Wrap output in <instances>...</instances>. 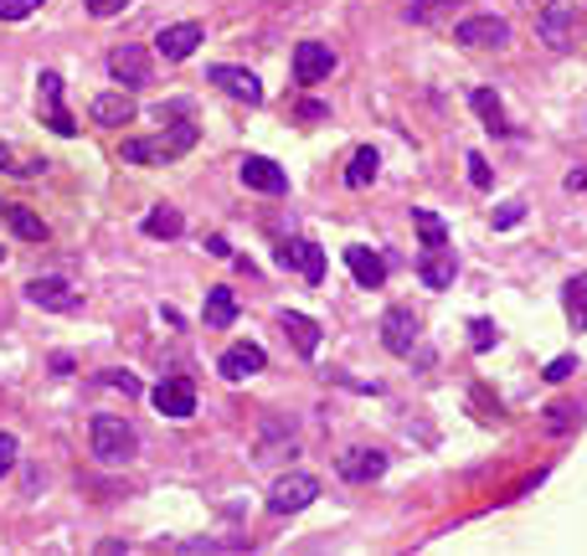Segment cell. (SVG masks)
<instances>
[{
  "mask_svg": "<svg viewBox=\"0 0 587 556\" xmlns=\"http://www.w3.org/2000/svg\"><path fill=\"white\" fill-rule=\"evenodd\" d=\"M196 150V124L181 119L170 124L166 135H150V139H124L119 155L129 166H170V160H181V155Z\"/></svg>",
  "mask_w": 587,
  "mask_h": 556,
  "instance_id": "obj_1",
  "label": "cell"
},
{
  "mask_svg": "<svg viewBox=\"0 0 587 556\" xmlns=\"http://www.w3.org/2000/svg\"><path fill=\"white\" fill-rule=\"evenodd\" d=\"M88 443H93V453H98L104 464H129V459L139 453L135 422H124V418H93Z\"/></svg>",
  "mask_w": 587,
  "mask_h": 556,
  "instance_id": "obj_2",
  "label": "cell"
},
{
  "mask_svg": "<svg viewBox=\"0 0 587 556\" xmlns=\"http://www.w3.org/2000/svg\"><path fill=\"white\" fill-rule=\"evenodd\" d=\"M319 500V480L310 474V469H289V474H279L269 490V511L273 515H294L304 511V505H315Z\"/></svg>",
  "mask_w": 587,
  "mask_h": 556,
  "instance_id": "obj_3",
  "label": "cell"
},
{
  "mask_svg": "<svg viewBox=\"0 0 587 556\" xmlns=\"http://www.w3.org/2000/svg\"><path fill=\"white\" fill-rule=\"evenodd\" d=\"M36 119H42V129H52V135H62V139L77 135V119L62 108V77L57 73L36 77Z\"/></svg>",
  "mask_w": 587,
  "mask_h": 556,
  "instance_id": "obj_4",
  "label": "cell"
},
{
  "mask_svg": "<svg viewBox=\"0 0 587 556\" xmlns=\"http://www.w3.org/2000/svg\"><path fill=\"white\" fill-rule=\"evenodd\" d=\"M279 263L300 273L310 289L325 284V253H319V242H310V238H284V242H279Z\"/></svg>",
  "mask_w": 587,
  "mask_h": 556,
  "instance_id": "obj_5",
  "label": "cell"
},
{
  "mask_svg": "<svg viewBox=\"0 0 587 556\" xmlns=\"http://www.w3.org/2000/svg\"><path fill=\"white\" fill-rule=\"evenodd\" d=\"M453 42L495 52V46H511V27H505V15H464V21L453 27Z\"/></svg>",
  "mask_w": 587,
  "mask_h": 556,
  "instance_id": "obj_6",
  "label": "cell"
},
{
  "mask_svg": "<svg viewBox=\"0 0 587 556\" xmlns=\"http://www.w3.org/2000/svg\"><path fill=\"white\" fill-rule=\"evenodd\" d=\"M108 73H114V83L129 93L145 88V83H150V57H145V46H135V42L114 46V52H108Z\"/></svg>",
  "mask_w": 587,
  "mask_h": 556,
  "instance_id": "obj_7",
  "label": "cell"
},
{
  "mask_svg": "<svg viewBox=\"0 0 587 556\" xmlns=\"http://www.w3.org/2000/svg\"><path fill=\"white\" fill-rule=\"evenodd\" d=\"M331 73H335V52L325 42L294 46V83H300V88H315V83H325Z\"/></svg>",
  "mask_w": 587,
  "mask_h": 556,
  "instance_id": "obj_8",
  "label": "cell"
},
{
  "mask_svg": "<svg viewBox=\"0 0 587 556\" xmlns=\"http://www.w3.org/2000/svg\"><path fill=\"white\" fill-rule=\"evenodd\" d=\"M27 300L42 304V310H52V315H67V310H77V289L67 284V279H57V273H42V279H31L27 284Z\"/></svg>",
  "mask_w": 587,
  "mask_h": 556,
  "instance_id": "obj_9",
  "label": "cell"
},
{
  "mask_svg": "<svg viewBox=\"0 0 587 556\" xmlns=\"http://www.w3.org/2000/svg\"><path fill=\"white\" fill-rule=\"evenodd\" d=\"M150 407L160 412V418H191L196 412V387L186 381V376H166V381L150 391Z\"/></svg>",
  "mask_w": 587,
  "mask_h": 556,
  "instance_id": "obj_10",
  "label": "cell"
},
{
  "mask_svg": "<svg viewBox=\"0 0 587 556\" xmlns=\"http://www.w3.org/2000/svg\"><path fill=\"white\" fill-rule=\"evenodd\" d=\"M412 340H418V315L407 304H391L387 315H381V346L391 356H412Z\"/></svg>",
  "mask_w": 587,
  "mask_h": 556,
  "instance_id": "obj_11",
  "label": "cell"
},
{
  "mask_svg": "<svg viewBox=\"0 0 587 556\" xmlns=\"http://www.w3.org/2000/svg\"><path fill=\"white\" fill-rule=\"evenodd\" d=\"M201 21H176V27H160V36H155V52L166 62H186L196 57V46H201Z\"/></svg>",
  "mask_w": 587,
  "mask_h": 556,
  "instance_id": "obj_12",
  "label": "cell"
},
{
  "mask_svg": "<svg viewBox=\"0 0 587 556\" xmlns=\"http://www.w3.org/2000/svg\"><path fill=\"white\" fill-rule=\"evenodd\" d=\"M238 176H242V186H248V191H258V196H284L289 191L284 166H279V160H263V155H248Z\"/></svg>",
  "mask_w": 587,
  "mask_h": 556,
  "instance_id": "obj_13",
  "label": "cell"
},
{
  "mask_svg": "<svg viewBox=\"0 0 587 556\" xmlns=\"http://www.w3.org/2000/svg\"><path fill=\"white\" fill-rule=\"evenodd\" d=\"M335 469H340V480L346 484H371L387 474V453L381 449H346L340 459H335Z\"/></svg>",
  "mask_w": 587,
  "mask_h": 556,
  "instance_id": "obj_14",
  "label": "cell"
},
{
  "mask_svg": "<svg viewBox=\"0 0 587 556\" xmlns=\"http://www.w3.org/2000/svg\"><path fill=\"white\" fill-rule=\"evenodd\" d=\"M211 88H222L227 98H238V104H263V83H258V73H248V67H211Z\"/></svg>",
  "mask_w": 587,
  "mask_h": 556,
  "instance_id": "obj_15",
  "label": "cell"
},
{
  "mask_svg": "<svg viewBox=\"0 0 587 556\" xmlns=\"http://www.w3.org/2000/svg\"><path fill=\"white\" fill-rule=\"evenodd\" d=\"M279 331L294 340V350H300L304 361H315V356H319V340H325V331H319L310 315H300V310H284V315H279Z\"/></svg>",
  "mask_w": 587,
  "mask_h": 556,
  "instance_id": "obj_16",
  "label": "cell"
},
{
  "mask_svg": "<svg viewBox=\"0 0 587 556\" xmlns=\"http://www.w3.org/2000/svg\"><path fill=\"white\" fill-rule=\"evenodd\" d=\"M139 114V104L129 98V88H114V93H98L93 98V124H104V129H124V124Z\"/></svg>",
  "mask_w": 587,
  "mask_h": 556,
  "instance_id": "obj_17",
  "label": "cell"
},
{
  "mask_svg": "<svg viewBox=\"0 0 587 556\" xmlns=\"http://www.w3.org/2000/svg\"><path fill=\"white\" fill-rule=\"evenodd\" d=\"M263 366H269L263 346H232V350H222L217 371H222V381H248V376H258Z\"/></svg>",
  "mask_w": 587,
  "mask_h": 556,
  "instance_id": "obj_18",
  "label": "cell"
},
{
  "mask_svg": "<svg viewBox=\"0 0 587 556\" xmlns=\"http://www.w3.org/2000/svg\"><path fill=\"white\" fill-rule=\"evenodd\" d=\"M346 269H350V279H356L361 289H381V284H387V258L371 253V248H361V242H356V248H346Z\"/></svg>",
  "mask_w": 587,
  "mask_h": 556,
  "instance_id": "obj_19",
  "label": "cell"
},
{
  "mask_svg": "<svg viewBox=\"0 0 587 556\" xmlns=\"http://www.w3.org/2000/svg\"><path fill=\"white\" fill-rule=\"evenodd\" d=\"M469 104H474L480 124H484V129H490L495 139H511V135H515V124L505 119V104H500V93H495V88H474V93H469Z\"/></svg>",
  "mask_w": 587,
  "mask_h": 556,
  "instance_id": "obj_20",
  "label": "cell"
},
{
  "mask_svg": "<svg viewBox=\"0 0 587 556\" xmlns=\"http://www.w3.org/2000/svg\"><path fill=\"white\" fill-rule=\"evenodd\" d=\"M0 222L11 227L21 242H46V222L31 207H15V201H0Z\"/></svg>",
  "mask_w": 587,
  "mask_h": 556,
  "instance_id": "obj_21",
  "label": "cell"
},
{
  "mask_svg": "<svg viewBox=\"0 0 587 556\" xmlns=\"http://www.w3.org/2000/svg\"><path fill=\"white\" fill-rule=\"evenodd\" d=\"M453 273H459V263H453L443 248H422V258H418V279H422V284H428V289H449Z\"/></svg>",
  "mask_w": 587,
  "mask_h": 556,
  "instance_id": "obj_22",
  "label": "cell"
},
{
  "mask_svg": "<svg viewBox=\"0 0 587 556\" xmlns=\"http://www.w3.org/2000/svg\"><path fill=\"white\" fill-rule=\"evenodd\" d=\"M573 21L577 15L567 11V6H552V11L542 15V42L557 46V52H567V46H573Z\"/></svg>",
  "mask_w": 587,
  "mask_h": 556,
  "instance_id": "obj_23",
  "label": "cell"
},
{
  "mask_svg": "<svg viewBox=\"0 0 587 556\" xmlns=\"http://www.w3.org/2000/svg\"><path fill=\"white\" fill-rule=\"evenodd\" d=\"M377 170H381V155L371 150V145H361V150L350 155V166H346V186H350V191H366V186L377 181Z\"/></svg>",
  "mask_w": 587,
  "mask_h": 556,
  "instance_id": "obj_24",
  "label": "cell"
},
{
  "mask_svg": "<svg viewBox=\"0 0 587 556\" xmlns=\"http://www.w3.org/2000/svg\"><path fill=\"white\" fill-rule=\"evenodd\" d=\"M201 315H207L211 331H227V325L238 319V300H232V289H227V284L211 289V294H207V310H201Z\"/></svg>",
  "mask_w": 587,
  "mask_h": 556,
  "instance_id": "obj_25",
  "label": "cell"
},
{
  "mask_svg": "<svg viewBox=\"0 0 587 556\" xmlns=\"http://www.w3.org/2000/svg\"><path fill=\"white\" fill-rule=\"evenodd\" d=\"M186 222H181V211L176 207H150V217H145V238H181Z\"/></svg>",
  "mask_w": 587,
  "mask_h": 556,
  "instance_id": "obj_26",
  "label": "cell"
},
{
  "mask_svg": "<svg viewBox=\"0 0 587 556\" xmlns=\"http://www.w3.org/2000/svg\"><path fill=\"white\" fill-rule=\"evenodd\" d=\"M412 227H418V238L422 248H449V227H443V217L438 211H412Z\"/></svg>",
  "mask_w": 587,
  "mask_h": 556,
  "instance_id": "obj_27",
  "label": "cell"
},
{
  "mask_svg": "<svg viewBox=\"0 0 587 556\" xmlns=\"http://www.w3.org/2000/svg\"><path fill=\"white\" fill-rule=\"evenodd\" d=\"M562 300H567V319H573V331H587V273H577Z\"/></svg>",
  "mask_w": 587,
  "mask_h": 556,
  "instance_id": "obj_28",
  "label": "cell"
},
{
  "mask_svg": "<svg viewBox=\"0 0 587 556\" xmlns=\"http://www.w3.org/2000/svg\"><path fill=\"white\" fill-rule=\"evenodd\" d=\"M453 6H459V0H412V6H407V21H412V27H428V21H438V15L453 11Z\"/></svg>",
  "mask_w": 587,
  "mask_h": 556,
  "instance_id": "obj_29",
  "label": "cell"
},
{
  "mask_svg": "<svg viewBox=\"0 0 587 556\" xmlns=\"http://www.w3.org/2000/svg\"><path fill=\"white\" fill-rule=\"evenodd\" d=\"M577 422H583V412H577L573 402H552V407H546V428H552V433H573Z\"/></svg>",
  "mask_w": 587,
  "mask_h": 556,
  "instance_id": "obj_30",
  "label": "cell"
},
{
  "mask_svg": "<svg viewBox=\"0 0 587 556\" xmlns=\"http://www.w3.org/2000/svg\"><path fill=\"white\" fill-rule=\"evenodd\" d=\"M521 217H526V201L515 196V201H500V207H495V217H490V222H495V232H511V227L521 222Z\"/></svg>",
  "mask_w": 587,
  "mask_h": 556,
  "instance_id": "obj_31",
  "label": "cell"
},
{
  "mask_svg": "<svg viewBox=\"0 0 587 556\" xmlns=\"http://www.w3.org/2000/svg\"><path fill=\"white\" fill-rule=\"evenodd\" d=\"M46 0H0V21H27V15H36Z\"/></svg>",
  "mask_w": 587,
  "mask_h": 556,
  "instance_id": "obj_32",
  "label": "cell"
},
{
  "mask_svg": "<svg viewBox=\"0 0 587 556\" xmlns=\"http://www.w3.org/2000/svg\"><path fill=\"white\" fill-rule=\"evenodd\" d=\"M464 166H469V186H474V191H490V186H495V176H490V166H484V155H469Z\"/></svg>",
  "mask_w": 587,
  "mask_h": 556,
  "instance_id": "obj_33",
  "label": "cell"
},
{
  "mask_svg": "<svg viewBox=\"0 0 587 556\" xmlns=\"http://www.w3.org/2000/svg\"><path fill=\"white\" fill-rule=\"evenodd\" d=\"M469 340H474V350H495L500 331L490 325V319H474V325H469Z\"/></svg>",
  "mask_w": 587,
  "mask_h": 556,
  "instance_id": "obj_34",
  "label": "cell"
},
{
  "mask_svg": "<svg viewBox=\"0 0 587 556\" xmlns=\"http://www.w3.org/2000/svg\"><path fill=\"white\" fill-rule=\"evenodd\" d=\"M98 387H108V391H124V397H135V391H139V381H135V376H129V371H104V376H98Z\"/></svg>",
  "mask_w": 587,
  "mask_h": 556,
  "instance_id": "obj_35",
  "label": "cell"
},
{
  "mask_svg": "<svg viewBox=\"0 0 587 556\" xmlns=\"http://www.w3.org/2000/svg\"><path fill=\"white\" fill-rule=\"evenodd\" d=\"M0 170H11V176H31V170H42L36 160H15L11 150H6V139H0Z\"/></svg>",
  "mask_w": 587,
  "mask_h": 556,
  "instance_id": "obj_36",
  "label": "cell"
},
{
  "mask_svg": "<svg viewBox=\"0 0 587 556\" xmlns=\"http://www.w3.org/2000/svg\"><path fill=\"white\" fill-rule=\"evenodd\" d=\"M15 453H21V443H15L11 433H0V480L15 469Z\"/></svg>",
  "mask_w": 587,
  "mask_h": 556,
  "instance_id": "obj_37",
  "label": "cell"
},
{
  "mask_svg": "<svg viewBox=\"0 0 587 556\" xmlns=\"http://www.w3.org/2000/svg\"><path fill=\"white\" fill-rule=\"evenodd\" d=\"M129 0H83V11L88 15H98V21H108V15H119Z\"/></svg>",
  "mask_w": 587,
  "mask_h": 556,
  "instance_id": "obj_38",
  "label": "cell"
},
{
  "mask_svg": "<svg viewBox=\"0 0 587 556\" xmlns=\"http://www.w3.org/2000/svg\"><path fill=\"white\" fill-rule=\"evenodd\" d=\"M577 371V356H557V361L546 366V381H567Z\"/></svg>",
  "mask_w": 587,
  "mask_h": 556,
  "instance_id": "obj_39",
  "label": "cell"
},
{
  "mask_svg": "<svg viewBox=\"0 0 587 556\" xmlns=\"http://www.w3.org/2000/svg\"><path fill=\"white\" fill-rule=\"evenodd\" d=\"M567 191H573V196H577V191H583V196H587V166H577V170H567Z\"/></svg>",
  "mask_w": 587,
  "mask_h": 556,
  "instance_id": "obj_40",
  "label": "cell"
}]
</instances>
